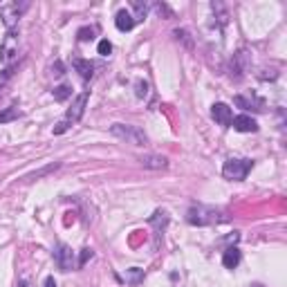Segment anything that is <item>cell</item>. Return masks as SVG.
I'll list each match as a JSON object with an SVG mask.
<instances>
[{
    "mask_svg": "<svg viewBox=\"0 0 287 287\" xmlns=\"http://www.w3.org/2000/svg\"><path fill=\"white\" fill-rule=\"evenodd\" d=\"M186 222L193 224V227H209V224L227 222V216H224V211L216 209V206L195 204L186 211Z\"/></svg>",
    "mask_w": 287,
    "mask_h": 287,
    "instance_id": "1",
    "label": "cell"
},
{
    "mask_svg": "<svg viewBox=\"0 0 287 287\" xmlns=\"http://www.w3.org/2000/svg\"><path fill=\"white\" fill-rule=\"evenodd\" d=\"M110 135L121 139L126 144H132V146H146L148 144V137L142 128L132 126V124H112L110 126Z\"/></svg>",
    "mask_w": 287,
    "mask_h": 287,
    "instance_id": "2",
    "label": "cell"
},
{
    "mask_svg": "<svg viewBox=\"0 0 287 287\" xmlns=\"http://www.w3.org/2000/svg\"><path fill=\"white\" fill-rule=\"evenodd\" d=\"M252 168H254V162L247 160V157H231V160L224 162L222 175H224V180L242 182L249 175V170H252Z\"/></svg>",
    "mask_w": 287,
    "mask_h": 287,
    "instance_id": "3",
    "label": "cell"
},
{
    "mask_svg": "<svg viewBox=\"0 0 287 287\" xmlns=\"http://www.w3.org/2000/svg\"><path fill=\"white\" fill-rule=\"evenodd\" d=\"M29 3H3L0 5V18H3V23L7 25V29H14L18 25V21H21V16L27 11Z\"/></svg>",
    "mask_w": 287,
    "mask_h": 287,
    "instance_id": "4",
    "label": "cell"
},
{
    "mask_svg": "<svg viewBox=\"0 0 287 287\" xmlns=\"http://www.w3.org/2000/svg\"><path fill=\"white\" fill-rule=\"evenodd\" d=\"M54 260H56L61 272H70V270H74L76 267L74 252H72V247H68L65 242H59L56 245V249H54Z\"/></svg>",
    "mask_w": 287,
    "mask_h": 287,
    "instance_id": "5",
    "label": "cell"
},
{
    "mask_svg": "<svg viewBox=\"0 0 287 287\" xmlns=\"http://www.w3.org/2000/svg\"><path fill=\"white\" fill-rule=\"evenodd\" d=\"M16 54H18V32L16 29H9L3 45H0V63H9Z\"/></svg>",
    "mask_w": 287,
    "mask_h": 287,
    "instance_id": "6",
    "label": "cell"
},
{
    "mask_svg": "<svg viewBox=\"0 0 287 287\" xmlns=\"http://www.w3.org/2000/svg\"><path fill=\"white\" fill-rule=\"evenodd\" d=\"M249 68H252L249 52L240 50L238 54H234V59H231V76H234V79H242V76H245V72H249Z\"/></svg>",
    "mask_w": 287,
    "mask_h": 287,
    "instance_id": "7",
    "label": "cell"
},
{
    "mask_svg": "<svg viewBox=\"0 0 287 287\" xmlns=\"http://www.w3.org/2000/svg\"><path fill=\"white\" fill-rule=\"evenodd\" d=\"M88 99H90V94L88 92H81L74 99V103H72V108L68 110V114H65V121H70V124H74V121H79L83 117V112H85V106H88Z\"/></svg>",
    "mask_w": 287,
    "mask_h": 287,
    "instance_id": "8",
    "label": "cell"
},
{
    "mask_svg": "<svg viewBox=\"0 0 287 287\" xmlns=\"http://www.w3.org/2000/svg\"><path fill=\"white\" fill-rule=\"evenodd\" d=\"M211 117L216 119L220 126H229L231 119H234V110H231L227 103H213L211 106Z\"/></svg>",
    "mask_w": 287,
    "mask_h": 287,
    "instance_id": "9",
    "label": "cell"
},
{
    "mask_svg": "<svg viewBox=\"0 0 287 287\" xmlns=\"http://www.w3.org/2000/svg\"><path fill=\"white\" fill-rule=\"evenodd\" d=\"M231 124L238 132H256L258 130V121L254 117H249V114H240V117H234L231 119Z\"/></svg>",
    "mask_w": 287,
    "mask_h": 287,
    "instance_id": "10",
    "label": "cell"
},
{
    "mask_svg": "<svg viewBox=\"0 0 287 287\" xmlns=\"http://www.w3.org/2000/svg\"><path fill=\"white\" fill-rule=\"evenodd\" d=\"M135 16L130 14V11H126V9H119L117 11V16H114V25H117L119 32H130L132 27H135Z\"/></svg>",
    "mask_w": 287,
    "mask_h": 287,
    "instance_id": "11",
    "label": "cell"
},
{
    "mask_svg": "<svg viewBox=\"0 0 287 287\" xmlns=\"http://www.w3.org/2000/svg\"><path fill=\"white\" fill-rule=\"evenodd\" d=\"M137 162L144 168H166L168 166V160L164 155H139Z\"/></svg>",
    "mask_w": 287,
    "mask_h": 287,
    "instance_id": "12",
    "label": "cell"
},
{
    "mask_svg": "<svg viewBox=\"0 0 287 287\" xmlns=\"http://www.w3.org/2000/svg\"><path fill=\"white\" fill-rule=\"evenodd\" d=\"M240 260H242V254H240V249H238V247L224 249V254H222V265L227 267V270H236V267L240 265Z\"/></svg>",
    "mask_w": 287,
    "mask_h": 287,
    "instance_id": "13",
    "label": "cell"
},
{
    "mask_svg": "<svg viewBox=\"0 0 287 287\" xmlns=\"http://www.w3.org/2000/svg\"><path fill=\"white\" fill-rule=\"evenodd\" d=\"M74 70L81 74V79H92L94 74V63L92 61H85V59H74Z\"/></svg>",
    "mask_w": 287,
    "mask_h": 287,
    "instance_id": "14",
    "label": "cell"
},
{
    "mask_svg": "<svg viewBox=\"0 0 287 287\" xmlns=\"http://www.w3.org/2000/svg\"><path fill=\"white\" fill-rule=\"evenodd\" d=\"M234 103L238 108H245V110H262V101L260 99H256V97H245V94H238Z\"/></svg>",
    "mask_w": 287,
    "mask_h": 287,
    "instance_id": "15",
    "label": "cell"
},
{
    "mask_svg": "<svg viewBox=\"0 0 287 287\" xmlns=\"http://www.w3.org/2000/svg\"><path fill=\"white\" fill-rule=\"evenodd\" d=\"M126 280L132 287H137L144 280V270H139V267H130V270H126Z\"/></svg>",
    "mask_w": 287,
    "mask_h": 287,
    "instance_id": "16",
    "label": "cell"
},
{
    "mask_svg": "<svg viewBox=\"0 0 287 287\" xmlns=\"http://www.w3.org/2000/svg\"><path fill=\"white\" fill-rule=\"evenodd\" d=\"M52 97H54V99H56V101H68L70 97H72V88H70L68 83H63V85H56V88L52 90Z\"/></svg>",
    "mask_w": 287,
    "mask_h": 287,
    "instance_id": "17",
    "label": "cell"
},
{
    "mask_svg": "<svg viewBox=\"0 0 287 287\" xmlns=\"http://www.w3.org/2000/svg\"><path fill=\"white\" fill-rule=\"evenodd\" d=\"M21 117V110H18L16 106H11V108H5L3 112H0V124H7V121H14Z\"/></svg>",
    "mask_w": 287,
    "mask_h": 287,
    "instance_id": "18",
    "label": "cell"
},
{
    "mask_svg": "<svg viewBox=\"0 0 287 287\" xmlns=\"http://www.w3.org/2000/svg\"><path fill=\"white\" fill-rule=\"evenodd\" d=\"M59 166H61V164L54 162V164H50V166H45V168H41V170H34V173L25 175V180H39V178H43V175H47V173H52V170H56Z\"/></svg>",
    "mask_w": 287,
    "mask_h": 287,
    "instance_id": "19",
    "label": "cell"
},
{
    "mask_svg": "<svg viewBox=\"0 0 287 287\" xmlns=\"http://www.w3.org/2000/svg\"><path fill=\"white\" fill-rule=\"evenodd\" d=\"M135 94L139 97V99H146V97H148V83L142 81V79L135 81Z\"/></svg>",
    "mask_w": 287,
    "mask_h": 287,
    "instance_id": "20",
    "label": "cell"
},
{
    "mask_svg": "<svg viewBox=\"0 0 287 287\" xmlns=\"http://www.w3.org/2000/svg\"><path fill=\"white\" fill-rule=\"evenodd\" d=\"M14 72H16V65H7V68L3 70V74H0V88H5V83L14 76Z\"/></svg>",
    "mask_w": 287,
    "mask_h": 287,
    "instance_id": "21",
    "label": "cell"
},
{
    "mask_svg": "<svg viewBox=\"0 0 287 287\" xmlns=\"http://www.w3.org/2000/svg\"><path fill=\"white\" fill-rule=\"evenodd\" d=\"M94 32H97L94 27H81V29H79V41H90V39H94Z\"/></svg>",
    "mask_w": 287,
    "mask_h": 287,
    "instance_id": "22",
    "label": "cell"
},
{
    "mask_svg": "<svg viewBox=\"0 0 287 287\" xmlns=\"http://www.w3.org/2000/svg\"><path fill=\"white\" fill-rule=\"evenodd\" d=\"M97 50H99L101 56H108V54L112 52V43H110L108 39H103V41H99V47H97Z\"/></svg>",
    "mask_w": 287,
    "mask_h": 287,
    "instance_id": "23",
    "label": "cell"
},
{
    "mask_svg": "<svg viewBox=\"0 0 287 287\" xmlns=\"http://www.w3.org/2000/svg\"><path fill=\"white\" fill-rule=\"evenodd\" d=\"M90 258H92V249H83V252H81V258H79V262H76V267H83Z\"/></svg>",
    "mask_w": 287,
    "mask_h": 287,
    "instance_id": "24",
    "label": "cell"
},
{
    "mask_svg": "<svg viewBox=\"0 0 287 287\" xmlns=\"http://www.w3.org/2000/svg\"><path fill=\"white\" fill-rule=\"evenodd\" d=\"M68 128H70V121H59V124L56 126H54V135H63V132L65 130H68Z\"/></svg>",
    "mask_w": 287,
    "mask_h": 287,
    "instance_id": "25",
    "label": "cell"
},
{
    "mask_svg": "<svg viewBox=\"0 0 287 287\" xmlns=\"http://www.w3.org/2000/svg\"><path fill=\"white\" fill-rule=\"evenodd\" d=\"M132 7L137 9L139 16H146V5H142V3H137V0H135V3H132Z\"/></svg>",
    "mask_w": 287,
    "mask_h": 287,
    "instance_id": "26",
    "label": "cell"
},
{
    "mask_svg": "<svg viewBox=\"0 0 287 287\" xmlns=\"http://www.w3.org/2000/svg\"><path fill=\"white\" fill-rule=\"evenodd\" d=\"M52 72H54V74H56V76H61V74H63V65H61V61H56V63L52 65Z\"/></svg>",
    "mask_w": 287,
    "mask_h": 287,
    "instance_id": "27",
    "label": "cell"
},
{
    "mask_svg": "<svg viewBox=\"0 0 287 287\" xmlns=\"http://www.w3.org/2000/svg\"><path fill=\"white\" fill-rule=\"evenodd\" d=\"M43 287H56V280H54V276H47L45 280H43Z\"/></svg>",
    "mask_w": 287,
    "mask_h": 287,
    "instance_id": "28",
    "label": "cell"
},
{
    "mask_svg": "<svg viewBox=\"0 0 287 287\" xmlns=\"http://www.w3.org/2000/svg\"><path fill=\"white\" fill-rule=\"evenodd\" d=\"M18 287H29V283H27V280H21V283H18Z\"/></svg>",
    "mask_w": 287,
    "mask_h": 287,
    "instance_id": "29",
    "label": "cell"
},
{
    "mask_svg": "<svg viewBox=\"0 0 287 287\" xmlns=\"http://www.w3.org/2000/svg\"><path fill=\"white\" fill-rule=\"evenodd\" d=\"M252 287H262V285H252Z\"/></svg>",
    "mask_w": 287,
    "mask_h": 287,
    "instance_id": "30",
    "label": "cell"
}]
</instances>
